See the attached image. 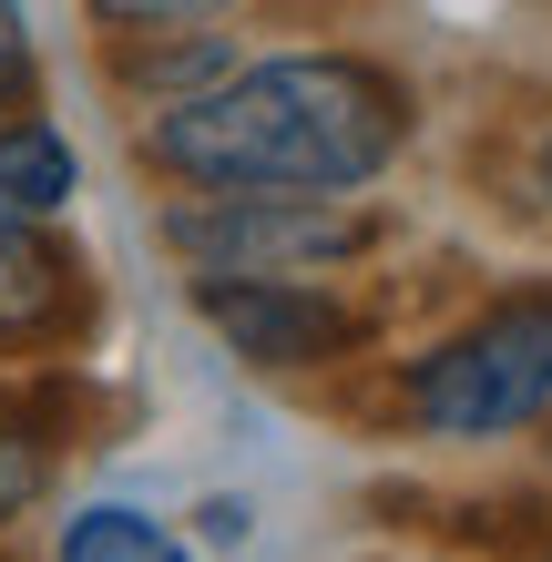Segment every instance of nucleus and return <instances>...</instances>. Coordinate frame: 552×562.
<instances>
[{
    "label": "nucleus",
    "instance_id": "9",
    "mask_svg": "<svg viewBox=\"0 0 552 562\" xmlns=\"http://www.w3.org/2000/svg\"><path fill=\"white\" fill-rule=\"evenodd\" d=\"M103 31H154V21H215V11H236V0H82Z\"/></svg>",
    "mask_w": 552,
    "mask_h": 562
},
{
    "label": "nucleus",
    "instance_id": "7",
    "mask_svg": "<svg viewBox=\"0 0 552 562\" xmlns=\"http://www.w3.org/2000/svg\"><path fill=\"white\" fill-rule=\"evenodd\" d=\"M82 194V154L61 123L42 113H21V123H0V205H21V215H61Z\"/></svg>",
    "mask_w": 552,
    "mask_h": 562
},
{
    "label": "nucleus",
    "instance_id": "6",
    "mask_svg": "<svg viewBox=\"0 0 552 562\" xmlns=\"http://www.w3.org/2000/svg\"><path fill=\"white\" fill-rule=\"evenodd\" d=\"M113 72L154 92V103H184V92H205L215 72H236V42L205 21H154V31H113Z\"/></svg>",
    "mask_w": 552,
    "mask_h": 562
},
{
    "label": "nucleus",
    "instance_id": "13",
    "mask_svg": "<svg viewBox=\"0 0 552 562\" xmlns=\"http://www.w3.org/2000/svg\"><path fill=\"white\" fill-rule=\"evenodd\" d=\"M532 175H542V194H552V123H542V144H532Z\"/></svg>",
    "mask_w": 552,
    "mask_h": 562
},
{
    "label": "nucleus",
    "instance_id": "3",
    "mask_svg": "<svg viewBox=\"0 0 552 562\" xmlns=\"http://www.w3.org/2000/svg\"><path fill=\"white\" fill-rule=\"evenodd\" d=\"M165 246L194 277H317L379 246L369 215L338 194H184L165 205Z\"/></svg>",
    "mask_w": 552,
    "mask_h": 562
},
{
    "label": "nucleus",
    "instance_id": "8",
    "mask_svg": "<svg viewBox=\"0 0 552 562\" xmlns=\"http://www.w3.org/2000/svg\"><path fill=\"white\" fill-rule=\"evenodd\" d=\"M52 562H184V542H174V532H165L154 512L92 502V512H72V521H61Z\"/></svg>",
    "mask_w": 552,
    "mask_h": 562
},
{
    "label": "nucleus",
    "instance_id": "1",
    "mask_svg": "<svg viewBox=\"0 0 552 562\" xmlns=\"http://www.w3.org/2000/svg\"><path fill=\"white\" fill-rule=\"evenodd\" d=\"M134 144L194 194H348L399 164L409 82L369 52H286L154 103Z\"/></svg>",
    "mask_w": 552,
    "mask_h": 562
},
{
    "label": "nucleus",
    "instance_id": "11",
    "mask_svg": "<svg viewBox=\"0 0 552 562\" xmlns=\"http://www.w3.org/2000/svg\"><path fill=\"white\" fill-rule=\"evenodd\" d=\"M21 82H31V31H21V11H11V0H0V103H11Z\"/></svg>",
    "mask_w": 552,
    "mask_h": 562
},
{
    "label": "nucleus",
    "instance_id": "5",
    "mask_svg": "<svg viewBox=\"0 0 552 562\" xmlns=\"http://www.w3.org/2000/svg\"><path fill=\"white\" fill-rule=\"evenodd\" d=\"M82 307V267L42 236V215L0 205V348H42Z\"/></svg>",
    "mask_w": 552,
    "mask_h": 562
},
{
    "label": "nucleus",
    "instance_id": "4",
    "mask_svg": "<svg viewBox=\"0 0 552 562\" xmlns=\"http://www.w3.org/2000/svg\"><path fill=\"white\" fill-rule=\"evenodd\" d=\"M194 317H205L246 369H338V358L369 338V327L307 277H194Z\"/></svg>",
    "mask_w": 552,
    "mask_h": 562
},
{
    "label": "nucleus",
    "instance_id": "10",
    "mask_svg": "<svg viewBox=\"0 0 552 562\" xmlns=\"http://www.w3.org/2000/svg\"><path fill=\"white\" fill-rule=\"evenodd\" d=\"M42 481H52V460H42V450H31V440H21V429H0V521H11V512H31V502H42Z\"/></svg>",
    "mask_w": 552,
    "mask_h": 562
},
{
    "label": "nucleus",
    "instance_id": "12",
    "mask_svg": "<svg viewBox=\"0 0 552 562\" xmlns=\"http://www.w3.org/2000/svg\"><path fill=\"white\" fill-rule=\"evenodd\" d=\"M205 532L215 542H246V502H205Z\"/></svg>",
    "mask_w": 552,
    "mask_h": 562
},
{
    "label": "nucleus",
    "instance_id": "2",
    "mask_svg": "<svg viewBox=\"0 0 552 562\" xmlns=\"http://www.w3.org/2000/svg\"><path fill=\"white\" fill-rule=\"evenodd\" d=\"M552 409V296H502L409 369V419L430 440H502Z\"/></svg>",
    "mask_w": 552,
    "mask_h": 562
}]
</instances>
